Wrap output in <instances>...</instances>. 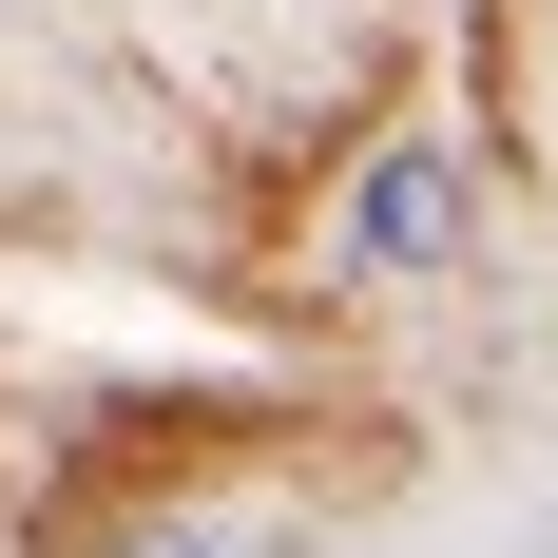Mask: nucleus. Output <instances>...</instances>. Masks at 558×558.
<instances>
[{"label": "nucleus", "instance_id": "nucleus-2", "mask_svg": "<svg viewBox=\"0 0 558 558\" xmlns=\"http://www.w3.org/2000/svg\"><path fill=\"white\" fill-rule=\"evenodd\" d=\"M116 558H270V539H251V520H135Z\"/></svg>", "mask_w": 558, "mask_h": 558}, {"label": "nucleus", "instance_id": "nucleus-1", "mask_svg": "<svg viewBox=\"0 0 558 558\" xmlns=\"http://www.w3.org/2000/svg\"><path fill=\"white\" fill-rule=\"evenodd\" d=\"M328 251H347V289H444L462 251H482V155H462V135H386V155L347 173Z\"/></svg>", "mask_w": 558, "mask_h": 558}]
</instances>
